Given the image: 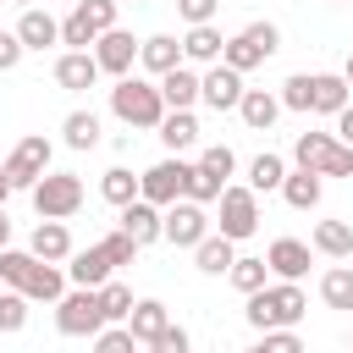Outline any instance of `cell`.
I'll list each match as a JSON object with an SVG mask.
<instances>
[{
    "mask_svg": "<svg viewBox=\"0 0 353 353\" xmlns=\"http://www.w3.org/2000/svg\"><path fill=\"white\" fill-rule=\"evenodd\" d=\"M248 325L254 331H292L303 314H309V298H303V287L298 281H276V287H259V292H248Z\"/></svg>",
    "mask_w": 353,
    "mask_h": 353,
    "instance_id": "obj_1",
    "label": "cell"
},
{
    "mask_svg": "<svg viewBox=\"0 0 353 353\" xmlns=\"http://www.w3.org/2000/svg\"><path fill=\"white\" fill-rule=\"evenodd\" d=\"M110 116L116 121H127V127H143V132H154L160 127V116H165V99H160V88L149 83V77H121L116 88H110Z\"/></svg>",
    "mask_w": 353,
    "mask_h": 353,
    "instance_id": "obj_2",
    "label": "cell"
},
{
    "mask_svg": "<svg viewBox=\"0 0 353 353\" xmlns=\"http://www.w3.org/2000/svg\"><path fill=\"white\" fill-rule=\"evenodd\" d=\"M292 160L298 171H314V176H353V149H342L331 132H298Z\"/></svg>",
    "mask_w": 353,
    "mask_h": 353,
    "instance_id": "obj_3",
    "label": "cell"
},
{
    "mask_svg": "<svg viewBox=\"0 0 353 353\" xmlns=\"http://www.w3.org/2000/svg\"><path fill=\"white\" fill-rule=\"evenodd\" d=\"M50 154H55V143H50L44 132L17 138V149H11V154H6V165H0V171H6V182H11V193H17V188H28V193H33V188H39V176H50Z\"/></svg>",
    "mask_w": 353,
    "mask_h": 353,
    "instance_id": "obj_4",
    "label": "cell"
},
{
    "mask_svg": "<svg viewBox=\"0 0 353 353\" xmlns=\"http://www.w3.org/2000/svg\"><path fill=\"white\" fill-rule=\"evenodd\" d=\"M188 176H193V165H188L182 154H165V160H154V165L138 176V199L154 204V210H165V204H176V199L188 193Z\"/></svg>",
    "mask_w": 353,
    "mask_h": 353,
    "instance_id": "obj_5",
    "label": "cell"
},
{
    "mask_svg": "<svg viewBox=\"0 0 353 353\" xmlns=\"http://www.w3.org/2000/svg\"><path fill=\"white\" fill-rule=\"evenodd\" d=\"M33 210H39V221H66V215H77V210H83V176H77V171H50V176H39Z\"/></svg>",
    "mask_w": 353,
    "mask_h": 353,
    "instance_id": "obj_6",
    "label": "cell"
},
{
    "mask_svg": "<svg viewBox=\"0 0 353 353\" xmlns=\"http://www.w3.org/2000/svg\"><path fill=\"white\" fill-rule=\"evenodd\" d=\"M215 204H221V221H215V232H221L226 243H243V237H254V232H259V193H254V188H237V182H226Z\"/></svg>",
    "mask_w": 353,
    "mask_h": 353,
    "instance_id": "obj_7",
    "label": "cell"
},
{
    "mask_svg": "<svg viewBox=\"0 0 353 353\" xmlns=\"http://www.w3.org/2000/svg\"><path fill=\"white\" fill-rule=\"evenodd\" d=\"M116 11H121L116 0H77L72 17L61 22V44H66V50H88L99 33L116 28Z\"/></svg>",
    "mask_w": 353,
    "mask_h": 353,
    "instance_id": "obj_8",
    "label": "cell"
},
{
    "mask_svg": "<svg viewBox=\"0 0 353 353\" xmlns=\"http://www.w3.org/2000/svg\"><path fill=\"white\" fill-rule=\"evenodd\" d=\"M55 331H61V336H99V331H105L99 292H94V287H72V292L55 303Z\"/></svg>",
    "mask_w": 353,
    "mask_h": 353,
    "instance_id": "obj_9",
    "label": "cell"
},
{
    "mask_svg": "<svg viewBox=\"0 0 353 353\" xmlns=\"http://www.w3.org/2000/svg\"><path fill=\"white\" fill-rule=\"evenodd\" d=\"M160 237L176 243V248H199V243L210 237V215H204V204H188V199L165 204V210H160Z\"/></svg>",
    "mask_w": 353,
    "mask_h": 353,
    "instance_id": "obj_10",
    "label": "cell"
},
{
    "mask_svg": "<svg viewBox=\"0 0 353 353\" xmlns=\"http://www.w3.org/2000/svg\"><path fill=\"white\" fill-rule=\"evenodd\" d=\"M94 66H99V77H132V66H138V39L127 33V28H110V33H99L94 39Z\"/></svg>",
    "mask_w": 353,
    "mask_h": 353,
    "instance_id": "obj_11",
    "label": "cell"
},
{
    "mask_svg": "<svg viewBox=\"0 0 353 353\" xmlns=\"http://www.w3.org/2000/svg\"><path fill=\"white\" fill-rule=\"evenodd\" d=\"M199 99L210 105V110H237V99H243V77L232 72V66H210V72H199Z\"/></svg>",
    "mask_w": 353,
    "mask_h": 353,
    "instance_id": "obj_12",
    "label": "cell"
},
{
    "mask_svg": "<svg viewBox=\"0 0 353 353\" xmlns=\"http://www.w3.org/2000/svg\"><path fill=\"white\" fill-rule=\"evenodd\" d=\"M17 292H22L28 303H61V298H66V270H61V265H44V259H33Z\"/></svg>",
    "mask_w": 353,
    "mask_h": 353,
    "instance_id": "obj_13",
    "label": "cell"
},
{
    "mask_svg": "<svg viewBox=\"0 0 353 353\" xmlns=\"http://www.w3.org/2000/svg\"><path fill=\"white\" fill-rule=\"evenodd\" d=\"M138 66L154 72V77L176 72V66H182V39H176V33H149V39H138Z\"/></svg>",
    "mask_w": 353,
    "mask_h": 353,
    "instance_id": "obj_14",
    "label": "cell"
},
{
    "mask_svg": "<svg viewBox=\"0 0 353 353\" xmlns=\"http://www.w3.org/2000/svg\"><path fill=\"white\" fill-rule=\"evenodd\" d=\"M28 254L44 259V265H66V259H72V232H66V221H39L33 237H28Z\"/></svg>",
    "mask_w": 353,
    "mask_h": 353,
    "instance_id": "obj_15",
    "label": "cell"
},
{
    "mask_svg": "<svg viewBox=\"0 0 353 353\" xmlns=\"http://www.w3.org/2000/svg\"><path fill=\"white\" fill-rule=\"evenodd\" d=\"M309 259H314V248L298 243V237H276V243L265 248V265H270V276H281V281H298V276L309 270Z\"/></svg>",
    "mask_w": 353,
    "mask_h": 353,
    "instance_id": "obj_16",
    "label": "cell"
},
{
    "mask_svg": "<svg viewBox=\"0 0 353 353\" xmlns=\"http://www.w3.org/2000/svg\"><path fill=\"white\" fill-rule=\"evenodd\" d=\"M110 276H116V270H110V259H105L99 243L72 248V259H66V281H72V287H105Z\"/></svg>",
    "mask_w": 353,
    "mask_h": 353,
    "instance_id": "obj_17",
    "label": "cell"
},
{
    "mask_svg": "<svg viewBox=\"0 0 353 353\" xmlns=\"http://www.w3.org/2000/svg\"><path fill=\"white\" fill-rule=\"evenodd\" d=\"M221 50H226V39H221L215 22H199V28L182 33V61H188V66H215Z\"/></svg>",
    "mask_w": 353,
    "mask_h": 353,
    "instance_id": "obj_18",
    "label": "cell"
},
{
    "mask_svg": "<svg viewBox=\"0 0 353 353\" xmlns=\"http://www.w3.org/2000/svg\"><path fill=\"white\" fill-rule=\"evenodd\" d=\"M154 88H160V99H165V110H193L199 105V72L182 61L176 72H165V77H154Z\"/></svg>",
    "mask_w": 353,
    "mask_h": 353,
    "instance_id": "obj_19",
    "label": "cell"
},
{
    "mask_svg": "<svg viewBox=\"0 0 353 353\" xmlns=\"http://www.w3.org/2000/svg\"><path fill=\"white\" fill-rule=\"evenodd\" d=\"M116 232H121V237H132L138 248H149V243H160V210H154V204H143V199H132V204L121 210Z\"/></svg>",
    "mask_w": 353,
    "mask_h": 353,
    "instance_id": "obj_20",
    "label": "cell"
},
{
    "mask_svg": "<svg viewBox=\"0 0 353 353\" xmlns=\"http://www.w3.org/2000/svg\"><path fill=\"white\" fill-rule=\"evenodd\" d=\"M165 325H171V309H165L160 298H138V303H132V314H127V331H132V342H138V347H149Z\"/></svg>",
    "mask_w": 353,
    "mask_h": 353,
    "instance_id": "obj_21",
    "label": "cell"
},
{
    "mask_svg": "<svg viewBox=\"0 0 353 353\" xmlns=\"http://www.w3.org/2000/svg\"><path fill=\"white\" fill-rule=\"evenodd\" d=\"M17 39H22V50H50V44H61V22L44 11V6H33V11H22V22L11 28Z\"/></svg>",
    "mask_w": 353,
    "mask_h": 353,
    "instance_id": "obj_22",
    "label": "cell"
},
{
    "mask_svg": "<svg viewBox=\"0 0 353 353\" xmlns=\"http://www.w3.org/2000/svg\"><path fill=\"white\" fill-rule=\"evenodd\" d=\"M55 83H61V88H72V94L94 88V83H99L94 55H88V50H66V55H55Z\"/></svg>",
    "mask_w": 353,
    "mask_h": 353,
    "instance_id": "obj_23",
    "label": "cell"
},
{
    "mask_svg": "<svg viewBox=\"0 0 353 353\" xmlns=\"http://www.w3.org/2000/svg\"><path fill=\"white\" fill-rule=\"evenodd\" d=\"M237 116H243L254 132H270V127H276V116H281V99H276L270 88H243V99H237Z\"/></svg>",
    "mask_w": 353,
    "mask_h": 353,
    "instance_id": "obj_24",
    "label": "cell"
},
{
    "mask_svg": "<svg viewBox=\"0 0 353 353\" xmlns=\"http://www.w3.org/2000/svg\"><path fill=\"white\" fill-rule=\"evenodd\" d=\"M309 248L325 254V259H353V226H347V221H314Z\"/></svg>",
    "mask_w": 353,
    "mask_h": 353,
    "instance_id": "obj_25",
    "label": "cell"
},
{
    "mask_svg": "<svg viewBox=\"0 0 353 353\" xmlns=\"http://www.w3.org/2000/svg\"><path fill=\"white\" fill-rule=\"evenodd\" d=\"M154 132H160V143H165L171 154H182V149L199 143V116H193V110H165Z\"/></svg>",
    "mask_w": 353,
    "mask_h": 353,
    "instance_id": "obj_26",
    "label": "cell"
},
{
    "mask_svg": "<svg viewBox=\"0 0 353 353\" xmlns=\"http://www.w3.org/2000/svg\"><path fill=\"white\" fill-rule=\"evenodd\" d=\"M320 193H325V176H314V171H287V176H281V199H287L292 210H314Z\"/></svg>",
    "mask_w": 353,
    "mask_h": 353,
    "instance_id": "obj_27",
    "label": "cell"
},
{
    "mask_svg": "<svg viewBox=\"0 0 353 353\" xmlns=\"http://www.w3.org/2000/svg\"><path fill=\"white\" fill-rule=\"evenodd\" d=\"M232 259H237V243H226L221 232H210V237L193 248V265H199L204 276H226V270H232Z\"/></svg>",
    "mask_w": 353,
    "mask_h": 353,
    "instance_id": "obj_28",
    "label": "cell"
},
{
    "mask_svg": "<svg viewBox=\"0 0 353 353\" xmlns=\"http://www.w3.org/2000/svg\"><path fill=\"white\" fill-rule=\"evenodd\" d=\"M99 132H105V127H99L94 110H72V116L61 121V138H66V149H77V154H83V149H99Z\"/></svg>",
    "mask_w": 353,
    "mask_h": 353,
    "instance_id": "obj_29",
    "label": "cell"
},
{
    "mask_svg": "<svg viewBox=\"0 0 353 353\" xmlns=\"http://www.w3.org/2000/svg\"><path fill=\"white\" fill-rule=\"evenodd\" d=\"M281 176H287V160L265 149V154L248 160V182H243V188H254V193H281Z\"/></svg>",
    "mask_w": 353,
    "mask_h": 353,
    "instance_id": "obj_30",
    "label": "cell"
},
{
    "mask_svg": "<svg viewBox=\"0 0 353 353\" xmlns=\"http://www.w3.org/2000/svg\"><path fill=\"white\" fill-rule=\"evenodd\" d=\"M94 292H99V314H105V325H127V314H132V303H138V298H132V287L110 276V281H105V287H94Z\"/></svg>",
    "mask_w": 353,
    "mask_h": 353,
    "instance_id": "obj_31",
    "label": "cell"
},
{
    "mask_svg": "<svg viewBox=\"0 0 353 353\" xmlns=\"http://www.w3.org/2000/svg\"><path fill=\"white\" fill-rule=\"evenodd\" d=\"M342 105H353L347 83H342L336 72H314V116H336Z\"/></svg>",
    "mask_w": 353,
    "mask_h": 353,
    "instance_id": "obj_32",
    "label": "cell"
},
{
    "mask_svg": "<svg viewBox=\"0 0 353 353\" xmlns=\"http://www.w3.org/2000/svg\"><path fill=\"white\" fill-rule=\"evenodd\" d=\"M259 61H270V55H265L248 33H232V39H226V50H221V66H232L237 77H243V72H254Z\"/></svg>",
    "mask_w": 353,
    "mask_h": 353,
    "instance_id": "obj_33",
    "label": "cell"
},
{
    "mask_svg": "<svg viewBox=\"0 0 353 353\" xmlns=\"http://www.w3.org/2000/svg\"><path fill=\"white\" fill-rule=\"evenodd\" d=\"M226 281L248 298V292H259V287H270V265L265 259H248V254H237L232 259V270H226Z\"/></svg>",
    "mask_w": 353,
    "mask_h": 353,
    "instance_id": "obj_34",
    "label": "cell"
},
{
    "mask_svg": "<svg viewBox=\"0 0 353 353\" xmlns=\"http://www.w3.org/2000/svg\"><path fill=\"white\" fill-rule=\"evenodd\" d=\"M320 298L325 309H353V265H331L320 276Z\"/></svg>",
    "mask_w": 353,
    "mask_h": 353,
    "instance_id": "obj_35",
    "label": "cell"
},
{
    "mask_svg": "<svg viewBox=\"0 0 353 353\" xmlns=\"http://www.w3.org/2000/svg\"><path fill=\"white\" fill-rule=\"evenodd\" d=\"M99 193H105V204H116V210H127V204L138 199V176H132L127 165H110V171L99 176Z\"/></svg>",
    "mask_w": 353,
    "mask_h": 353,
    "instance_id": "obj_36",
    "label": "cell"
},
{
    "mask_svg": "<svg viewBox=\"0 0 353 353\" xmlns=\"http://www.w3.org/2000/svg\"><path fill=\"white\" fill-rule=\"evenodd\" d=\"M276 99H281V110H303V116H309V110H314V72H292Z\"/></svg>",
    "mask_w": 353,
    "mask_h": 353,
    "instance_id": "obj_37",
    "label": "cell"
},
{
    "mask_svg": "<svg viewBox=\"0 0 353 353\" xmlns=\"http://www.w3.org/2000/svg\"><path fill=\"white\" fill-rule=\"evenodd\" d=\"M193 171H199V176H210V182H221V188H226V176H232V171H237V154H232V149H226V143H210V149H204V154H199V165H193Z\"/></svg>",
    "mask_w": 353,
    "mask_h": 353,
    "instance_id": "obj_38",
    "label": "cell"
},
{
    "mask_svg": "<svg viewBox=\"0 0 353 353\" xmlns=\"http://www.w3.org/2000/svg\"><path fill=\"white\" fill-rule=\"evenodd\" d=\"M28 265H33V254L28 248H0V287H22V276H28Z\"/></svg>",
    "mask_w": 353,
    "mask_h": 353,
    "instance_id": "obj_39",
    "label": "cell"
},
{
    "mask_svg": "<svg viewBox=\"0 0 353 353\" xmlns=\"http://www.w3.org/2000/svg\"><path fill=\"white\" fill-rule=\"evenodd\" d=\"M28 309H33V303H28L22 292H11V287H6V292H0V331H6V336H11V331H22V325H28Z\"/></svg>",
    "mask_w": 353,
    "mask_h": 353,
    "instance_id": "obj_40",
    "label": "cell"
},
{
    "mask_svg": "<svg viewBox=\"0 0 353 353\" xmlns=\"http://www.w3.org/2000/svg\"><path fill=\"white\" fill-rule=\"evenodd\" d=\"M99 248H105V259H110V270H121V265H132V259H138V243H132V237H121V232H110V237H99Z\"/></svg>",
    "mask_w": 353,
    "mask_h": 353,
    "instance_id": "obj_41",
    "label": "cell"
},
{
    "mask_svg": "<svg viewBox=\"0 0 353 353\" xmlns=\"http://www.w3.org/2000/svg\"><path fill=\"white\" fill-rule=\"evenodd\" d=\"M94 353H138V342H132L127 325H105V331L94 336Z\"/></svg>",
    "mask_w": 353,
    "mask_h": 353,
    "instance_id": "obj_42",
    "label": "cell"
},
{
    "mask_svg": "<svg viewBox=\"0 0 353 353\" xmlns=\"http://www.w3.org/2000/svg\"><path fill=\"white\" fill-rule=\"evenodd\" d=\"M215 11H221V0H176V17H182L188 28H199V22H215Z\"/></svg>",
    "mask_w": 353,
    "mask_h": 353,
    "instance_id": "obj_43",
    "label": "cell"
},
{
    "mask_svg": "<svg viewBox=\"0 0 353 353\" xmlns=\"http://www.w3.org/2000/svg\"><path fill=\"white\" fill-rule=\"evenodd\" d=\"M188 347H193V342H188V331H182V325H165V331L149 342V353H188Z\"/></svg>",
    "mask_w": 353,
    "mask_h": 353,
    "instance_id": "obj_44",
    "label": "cell"
},
{
    "mask_svg": "<svg viewBox=\"0 0 353 353\" xmlns=\"http://www.w3.org/2000/svg\"><path fill=\"white\" fill-rule=\"evenodd\" d=\"M243 33H248V39H254L265 55H276V50H281V33H276V22H248Z\"/></svg>",
    "mask_w": 353,
    "mask_h": 353,
    "instance_id": "obj_45",
    "label": "cell"
},
{
    "mask_svg": "<svg viewBox=\"0 0 353 353\" xmlns=\"http://www.w3.org/2000/svg\"><path fill=\"white\" fill-rule=\"evenodd\" d=\"M259 347H265V353H309V347L298 342V331H265Z\"/></svg>",
    "mask_w": 353,
    "mask_h": 353,
    "instance_id": "obj_46",
    "label": "cell"
},
{
    "mask_svg": "<svg viewBox=\"0 0 353 353\" xmlns=\"http://www.w3.org/2000/svg\"><path fill=\"white\" fill-rule=\"evenodd\" d=\"M22 55H28V50H22V39L0 28V72H17V61H22Z\"/></svg>",
    "mask_w": 353,
    "mask_h": 353,
    "instance_id": "obj_47",
    "label": "cell"
},
{
    "mask_svg": "<svg viewBox=\"0 0 353 353\" xmlns=\"http://www.w3.org/2000/svg\"><path fill=\"white\" fill-rule=\"evenodd\" d=\"M331 138H336L342 149H353V105H342V110H336V132H331Z\"/></svg>",
    "mask_w": 353,
    "mask_h": 353,
    "instance_id": "obj_48",
    "label": "cell"
},
{
    "mask_svg": "<svg viewBox=\"0 0 353 353\" xmlns=\"http://www.w3.org/2000/svg\"><path fill=\"white\" fill-rule=\"evenodd\" d=\"M0 248H11V215L0 210Z\"/></svg>",
    "mask_w": 353,
    "mask_h": 353,
    "instance_id": "obj_49",
    "label": "cell"
},
{
    "mask_svg": "<svg viewBox=\"0 0 353 353\" xmlns=\"http://www.w3.org/2000/svg\"><path fill=\"white\" fill-rule=\"evenodd\" d=\"M342 83H347V94H353V50H347V61H342V72H336Z\"/></svg>",
    "mask_w": 353,
    "mask_h": 353,
    "instance_id": "obj_50",
    "label": "cell"
},
{
    "mask_svg": "<svg viewBox=\"0 0 353 353\" xmlns=\"http://www.w3.org/2000/svg\"><path fill=\"white\" fill-rule=\"evenodd\" d=\"M6 199H11V182H6V171H0V210H6Z\"/></svg>",
    "mask_w": 353,
    "mask_h": 353,
    "instance_id": "obj_51",
    "label": "cell"
},
{
    "mask_svg": "<svg viewBox=\"0 0 353 353\" xmlns=\"http://www.w3.org/2000/svg\"><path fill=\"white\" fill-rule=\"evenodd\" d=\"M17 6H22V11H33V6H44V0H17Z\"/></svg>",
    "mask_w": 353,
    "mask_h": 353,
    "instance_id": "obj_52",
    "label": "cell"
},
{
    "mask_svg": "<svg viewBox=\"0 0 353 353\" xmlns=\"http://www.w3.org/2000/svg\"><path fill=\"white\" fill-rule=\"evenodd\" d=\"M116 6H143V0H116Z\"/></svg>",
    "mask_w": 353,
    "mask_h": 353,
    "instance_id": "obj_53",
    "label": "cell"
},
{
    "mask_svg": "<svg viewBox=\"0 0 353 353\" xmlns=\"http://www.w3.org/2000/svg\"><path fill=\"white\" fill-rule=\"evenodd\" d=\"M248 353H265V347H248Z\"/></svg>",
    "mask_w": 353,
    "mask_h": 353,
    "instance_id": "obj_54",
    "label": "cell"
}]
</instances>
